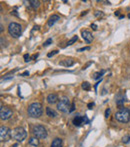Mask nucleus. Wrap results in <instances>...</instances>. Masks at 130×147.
Segmentation results:
<instances>
[{
  "label": "nucleus",
  "mask_w": 130,
  "mask_h": 147,
  "mask_svg": "<svg viewBox=\"0 0 130 147\" xmlns=\"http://www.w3.org/2000/svg\"><path fill=\"white\" fill-rule=\"evenodd\" d=\"M39 29V25H35L33 27V30H38Z\"/></svg>",
  "instance_id": "nucleus-35"
},
{
  "label": "nucleus",
  "mask_w": 130,
  "mask_h": 147,
  "mask_svg": "<svg viewBox=\"0 0 130 147\" xmlns=\"http://www.w3.org/2000/svg\"><path fill=\"white\" fill-rule=\"evenodd\" d=\"M77 40H78V36H77V35H74V36H73V37H72V38L70 39L69 41H68L67 45H68V46H69V45H72L73 43H75Z\"/></svg>",
  "instance_id": "nucleus-20"
},
{
  "label": "nucleus",
  "mask_w": 130,
  "mask_h": 147,
  "mask_svg": "<svg viewBox=\"0 0 130 147\" xmlns=\"http://www.w3.org/2000/svg\"><path fill=\"white\" fill-rule=\"evenodd\" d=\"M47 102L49 103V104H54V103L58 102L59 99H58V96L57 94H55V93H51V94H49V95L47 96Z\"/></svg>",
  "instance_id": "nucleus-10"
},
{
  "label": "nucleus",
  "mask_w": 130,
  "mask_h": 147,
  "mask_svg": "<svg viewBox=\"0 0 130 147\" xmlns=\"http://www.w3.org/2000/svg\"><path fill=\"white\" fill-rule=\"evenodd\" d=\"M28 115L33 118H38L42 115L43 109H42V105L39 102H33L28 106Z\"/></svg>",
  "instance_id": "nucleus-1"
},
{
  "label": "nucleus",
  "mask_w": 130,
  "mask_h": 147,
  "mask_svg": "<svg viewBox=\"0 0 130 147\" xmlns=\"http://www.w3.org/2000/svg\"><path fill=\"white\" fill-rule=\"evenodd\" d=\"M30 60H31L30 56H29L28 54H25V55H24V61H25V62H29Z\"/></svg>",
  "instance_id": "nucleus-25"
},
{
  "label": "nucleus",
  "mask_w": 130,
  "mask_h": 147,
  "mask_svg": "<svg viewBox=\"0 0 130 147\" xmlns=\"http://www.w3.org/2000/svg\"><path fill=\"white\" fill-rule=\"evenodd\" d=\"M57 53H58V50H54V51H51L50 53H48L47 56H48V57H52L53 55H55V54H57Z\"/></svg>",
  "instance_id": "nucleus-24"
},
{
  "label": "nucleus",
  "mask_w": 130,
  "mask_h": 147,
  "mask_svg": "<svg viewBox=\"0 0 130 147\" xmlns=\"http://www.w3.org/2000/svg\"><path fill=\"white\" fill-rule=\"evenodd\" d=\"M95 16L96 17H102L103 16V13L101 12V11H96L95 12Z\"/></svg>",
  "instance_id": "nucleus-27"
},
{
  "label": "nucleus",
  "mask_w": 130,
  "mask_h": 147,
  "mask_svg": "<svg viewBox=\"0 0 130 147\" xmlns=\"http://www.w3.org/2000/svg\"><path fill=\"white\" fill-rule=\"evenodd\" d=\"M51 147H62V139L60 138H55L52 141Z\"/></svg>",
  "instance_id": "nucleus-15"
},
{
  "label": "nucleus",
  "mask_w": 130,
  "mask_h": 147,
  "mask_svg": "<svg viewBox=\"0 0 130 147\" xmlns=\"http://www.w3.org/2000/svg\"><path fill=\"white\" fill-rule=\"evenodd\" d=\"M11 138V130L6 126L0 127V139L1 141H8Z\"/></svg>",
  "instance_id": "nucleus-7"
},
{
  "label": "nucleus",
  "mask_w": 130,
  "mask_h": 147,
  "mask_svg": "<svg viewBox=\"0 0 130 147\" xmlns=\"http://www.w3.org/2000/svg\"><path fill=\"white\" fill-rule=\"evenodd\" d=\"M81 35H82V38L84 39V41L86 43H91L92 40H93V35L91 34L90 31L88 30H83L81 32Z\"/></svg>",
  "instance_id": "nucleus-9"
},
{
  "label": "nucleus",
  "mask_w": 130,
  "mask_h": 147,
  "mask_svg": "<svg viewBox=\"0 0 130 147\" xmlns=\"http://www.w3.org/2000/svg\"><path fill=\"white\" fill-rule=\"evenodd\" d=\"M104 73H105V70H101V71H99V72H96V73L93 74V78H94V79H99L100 77L103 75Z\"/></svg>",
  "instance_id": "nucleus-19"
},
{
  "label": "nucleus",
  "mask_w": 130,
  "mask_h": 147,
  "mask_svg": "<svg viewBox=\"0 0 130 147\" xmlns=\"http://www.w3.org/2000/svg\"><path fill=\"white\" fill-rule=\"evenodd\" d=\"M81 87H82V89L88 91V90L91 89V84L89 83V82H87V81H85V82H83V83H82Z\"/></svg>",
  "instance_id": "nucleus-18"
},
{
  "label": "nucleus",
  "mask_w": 130,
  "mask_h": 147,
  "mask_svg": "<svg viewBox=\"0 0 130 147\" xmlns=\"http://www.w3.org/2000/svg\"><path fill=\"white\" fill-rule=\"evenodd\" d=\"M13 112L12 110L9 108V107H6V106H2L1 109H0V117L2 120H8L9 118H11Z\"/></svg>",
  "instance_id": "nucleus-8"
},
{
  "label": "nucleus",
  "mask_w": 130,
  "mask_h": 147,
  "mask_svg": "<svg viewBox=\"0 0 130 147\" xmlns=\"http://www.w3.org/2000/svg\"><path fill=\"white\" fill-rule=\"evenodd\" d=\"M32 132L34 136L36 138H38V139H44V138L47 137V130L42 125H35V126H33Z\"/></svg>",
  "instance_id": "nucleus-6"
},
{
  "label": "nucleus",
  "mask_w": 130,
  "mask_h": 147,
  "mask_svg": "<svg viewBox=\"0 0 130 147\" xmlns=\"http://www.w3.org/2000/svg\"><path fill=\"white\" fill-rule=\"evenodd\" d=\"M70 100L68 97L66 96H63L59 99V101L57 102V109L59 111L63 112V113H66V112H69L70 111Z\"/></svg>",
  "instance_id": "nucleus-4"
},
{
  "label": "nucleus",
  "mask_w": 130,
  "mask_h": 147,
  "mask_svg": "<svg viewBox=\"0 0 130 147\" xmlns=\"http://www.w3.org/2000/svg\"><path fill=\"white\" fill-rule=\"evenodd\" d=\"M115 15L118 16V15H119V11H116V12H115Z\"/></svg>",
  "instance_id": "nucleus-38"
},
{
  "label": "nucleus",
  "mask_w": 130,
  "mask_h": 147,
  "mask_svg": "<svg viewBox=\"0 0 130 147\" xmlns=\"http://www.w3.org/2000/svg\"><path fill=\"white\" fill-rule=\"evenodd\" d=\"M58 20H60V17H59L58 15H55V14L52 15L51 17L49 18V20H48V26H50V27L53 26L57 21H58Z\"/></svg>",
  "instance_id": "nucleus-11"
},
{
  "label": "nucleus",
  "mask_w": 130,
  "mask_h": 147,
  "mask_svg": "<svg viewBox=\"0 0 130 147\" xmlns=\"http://www.w3.org/2000/svg\"><path fill=\"white\" fill-rule=\"evenodd\" d=\"M73 64H74V62H73V60H71V59H66V60H63V61H60L59 62V65H62L64 67H70Z\"/></svg>",
  "instance_id": "nucleus-13"
},
{
  "label": "nucleus",
  "mask_w": 130,
  "mask_h": 147,
  "mask_svg": "<svg viewBox=\"0 0 130 147\" xmlns=\"http://www.w3.org/2000/svg\"><path fill=\"white\" fill-rule=\"evenodd\" d=\"M90 64H91V62H89V63H87V64H86L85 66H83V68H82V70H85V69H86V68H87V67H88V66H89Z\"/></svg>",
  "instance_id": "nucleus-32"
},
{
  "label": "nucleus",
  "mask_w": 130,
  "mask_h": 147,
  "mask_svg": "<svg viewBox=\"0 0 130 147\" xmlns=\"http://www.w3.org/2000/svg\"><path fill=\"white\" fill-rule=\"evenodd\" d=\"M93 106H94V103H93V102L89 103V104H88V108H89V109H92V107H93Z\"/></svg>",
  "instance_id": "nucleus-33"
},
{
  "label": "nucleus",
  "mask_w": 130,
  "mask_h": 147,
  "mask_svg": "<svg viewBox=\"0 0 130 147\" xmlns=\"http://www.w3.org/2000/svg\"><path fill=\"white\" fill-rule=\"evenodd\" d=\"M91 28H92L93 30H95V31H96V30H97V25H96L95 23H92V24H91Z\"/></svg>",
  "instance_id": "nucleus-28"
},
{
  "label": "nucleus",
  "mask_w": 130,
  "mask_h": 147,
  "mask_svg": "<svg viewBox=\"0 0 130 147\" xmlns=\"http://www.w3.org/2000/svg\"><path fill=\"white\" fill-rule=\"evenodd\" d=\"M11 14H13V15H15V16H18V14L16 13V11H13V12L11 13Z\"/></svg>",
  "instance_id": "nucleus-36"
},
{
  "label": "nucleus",
  "mask_w": 130,
  "mask_h": 147,
  "mask_svg": "<svg viewBox=\"0 0 130 147\" xmlns=\"http://www.w3.org/2000/svg\"><path fill=\"white\" fill-rule=\"evenodd\" d=\"M86 50H90V47H89V46H87V47H82V48H79L77 51L82 52V51H86Z\"/></svg>",
  "instance_id": "nucleus-23"
},
{
  "label": "nucleus",
  "mask_w": 130,
  "mask_h": 147,
  "mask_svg": "<svg viewBox=\"0 0 130 147\" xmlns=\"http://www.w3.org/2000/svg\"><path fill=\"white\" fill-rule=\"evenodd\" d=\"M39 144V140L38 138H36V137H32V138H30L29 139V145H31V146H38Z\"/></svg>",
  "instance_id": "nucleus-16"
},
{
  "label": "nucleus",
  "mask_w": 130,
  "mask_h": 147,
  "mask_svg": "<svg viewBox=\"0 0 130 147\" xmlns=\"http://www.w3.org/2000/svg\"><path fill=\"white\" fill-rule=\"evenodd\" d=\"M84 123H86V124H88V123H89V120H88L87 116H84Z\"/></svg>",
  "instance_id": "nucleus-31"
},
{
  "label": "nucleus",
  "mask_w": 130,
  "mask_h": 147,
  "mask_svg": "<svg viewBox=\"0 0 130 147\" xmlns=\"http://www.w3.org/2000/svg\"><path fill=\"white\" fill-rule=\"evenodd\" d=\"M83 122H84V117H82V116H80V115L76 116V117L73 119V124H74L75 126H80Z\"/></svg>",
  "instance_id": "nucleus-12"
},
{
  "label": "nucleus",
  "mask_w": 130,
  "mask_h": 147,
  "mask_svg": "<svg viewBox=\"0 0 130 147\" xmlns=\"http://www.w3.org/2000/svg\"><path fill=\"white\" fill-rule=\"evenodd\" d=\"M109 115H110V108H107L106 110H105V117L108 118Z\"/></svg>",
  "instance_id": "nucleus-26"
},
{
  "label": "nucleus",
  "mask_w": 130,
  "mask_h": 147,
  "mask_svg": "<svg viewBox=\"0 0 130 147\" xmlns=\"http://www.w3.org/2000/svg\"><path fill=\"white\" fill-rule=\"evenodd\" d=\"M115 119L121 123H127L130 120L129 110L126 108H121L115 113Z\"/></svg>",
  "instance_id": "nucleus-3"
},
{
  "label": "nucleus",
  "mask_w": 130,
  "mask_h": 147,
  "mask_svg": "<svg viewBox=\"0 0 130 147\" xmlns=\"http://www.w3.org/2000/svg\"><path fill=\"white\" fill-rule=\"evenodd\" d=\"M26 137H27V132L23 127H16L11 130V138L17 142H22Z\"/></svg>",
  "instance_id": "nucleus-2"
},
{
  "label": "nucleus",
  "mask_w": 130,
  "mask_h": 147,
  "mask_svg": "<svg viewBox=\"0 0 130 147\" xmlns=\"http://www.w3.org/2000/svg\"><path fill=\"white\" fill-rule=\"evenodd\" d=\"M29 3H30V5L33 9H37L40 6V2L38 0H31V1H29Z\"/></svg>",
  "instance_id": "nucleus-17"
},
{
  "label": "nucleus",
  "mask_w": 130,
  "mask_h": 147,
  "mask_svg": "<svg viewBox=\"0 0 130 147\" xmlns=\"http://www.w3.org/2000/svg\"><path fill=\"white\" fill-rule=\"evenodd\" d=\"M46 114H47V116L52 117V118H54V117L57 116V113L52 108H50V107H46Z\"/></svg>",
  "instance_id": "nucleus-14"
},
{
  "label": "nucleus",
  "mask_w": 130,
  "mask_h": 147,
  "mask_svg": "<svg viewBox=\"0 0 130 147\" xmlns=\"http://www.w3.org/2000/svg\"><path fill=\"white\" fill-rule=\"evenodd\" d=\"M8 32L9 34L14 37V38H18L21 36V33H22V27L20 24L16 23V22H12L10 23L8 26Z\"/></svg>",
  "instance_id": "nucleus-5"
},
{
  "label": "nucleus",
  "mask_w": 130,
  "mask_h": 147,
  "mask_svg": "<svg viewBox=\"0 0 130 147\" xmlns=\"http://www.w3.org/2000/svg\"><path fill=\"white\" fill-rule=\"evenodd\" d=\"M122 142H123V143H125V144L129 143V142H130V135H125L123 138H122Z\"/></svg>",
  "instance_id": "nucleus-21"
},
{
  "label": "nucleus",
  "mask_w": 130,
  "mask_h": 147,
  "mask_svg": "<svg viewBox=\"0 0 130 147\" xmlns=\"http://www.w3.org/2000/svg\"><path fill=\"white\" fill-rule=\"evenodd\" d=\"M13 76H9V77H6V78H4V81H6V80H10V79H12Z\"/></svg>",
  "instance_id": "nucleus-34"
},
{
  "label": "nucleus",
  "mask_w": 130,
  "mask_h": 147,
  "mask_svg": "<svg viewBox=\"0 0 130 147\" xmlns=\"http://www.w3.org/2000/svg\"><path fill=\"white\" fill-rule=\"evenodd\" d=\"M74 109H75V104H74V103H72L71 108H70V111H69V112H73V111H74Z\"/></svg>",
  "instance_id": "nucleus-29"
},
{
  "label": "nucleus",
  "mask_w": 130,
  "mask_h": 147,
  "mask_svg": "<svg viewBox=\"0 0 130 147\" xmlns=\"http://www.w3.org/2000/svg\"><path fill=\"white\" fill-rule=\"evenodd\" d=\"M124 18V16L123 15H121V16H119V19H123Z\"/></svg>",
  "instance_id": "nucleus-37"
},
{
  "label": "nucleus",
  "mask_w": 130,
  "mask_h": 147,
  "mask_svg": "<svg viewBox=\"0 0 130 147\" xmlns=\"http://www.w3.org/2000/svg\"><path fill=\"white\" fill-rule=\"evenodd\" d=\"M51 43H52V38H48L45 42L43 43V46H44V47H47V46H49Z\"/></svg>",
  "instance_id": "nucleus-22"
},
{
  "label": "nucleus",
  "mask_w": 130,
  "mask_h": 147,
  "mask_svg": "<svg viewBox=\"0 0 130 147\" xmlns=\"http://www.w3.org/2000/svg\"><path fill=\"white\" fill-rule=\"evenodd\" d=\"M27 75H29V72H28V71H25V72H24V73H22V74H21V75H20V76H27Z\"/></svg>",
  "instance_id": "nucleus-30"
}]
</instances>
